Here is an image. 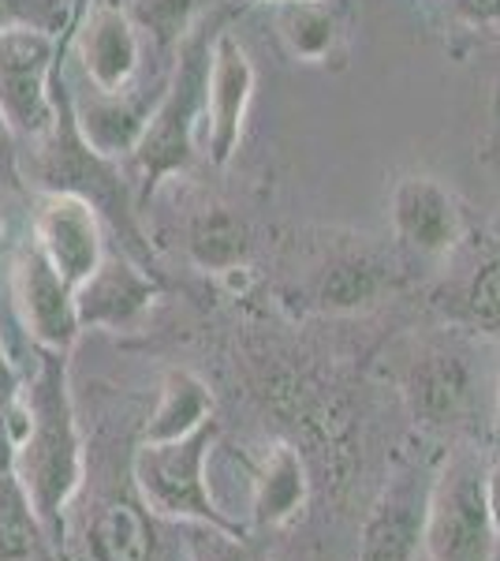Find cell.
<instances>
[{
  "instance_id": "cell-1",
  "label": "cell",
  "mask_w": 500,
  "mask_h": 561,
  "mask_svg": "<svg viewBox=\"0 0 500 561\" xmlns=\"http://www.w3.org/2000/svg\"><path fill=\"white\" fill-rule=\"evenodd\" d=\"M497 539L489 465L478 454L449 457L426 497V561H493Z\"/></svg>"
},
{
  "instance_id": "cell-2",
  "label": "cell",
  "mask_w": 500,
  "mask_h": 561,
  "mask_svg": "<svg viewBox=\"0 0 500 561\" xmlns=\"http://www.w3.org/2000/svg\"><path fill=\"white\" fill-rule=\"evenodd\" d=\"M209 446H213L209 423L179 442H147L135 460V479H139L147 505L161 517L217 524V528L232 531V524L221 517L213 494H209Z\"/></svg>"
},
{
  "instance_id": "cell-3",
  "label": "cell",
  "mask_w": 500,
  "mask_h": 561,
  "mask_svg": "<svg viewBox=\"0 0 500 561\" xmlns=\"http://www.w3.org/2000/svg\"><path fill=\"white\" fill-rule=\"evenodd\" d=\"M83 476V457H79V438L71 427V412L63 401V382L57 370H49L38 397V420H31L26 434V494L34 510L45 520H57L63 502L79 486Z\"/></svg>"
},
{
  "instance_id": "cell-4",
  "label": "cell",
  "mask_w": 500,
  "mask_h": 561,
  "mask_svg": "<svg viewBox=\"0 0 500 561\" xmlns=\"http://www.w3.org/2000/svg\"><path fill=\"white\" fill-rule=\"evenodd\" d=\"M209 87V60H202V49H190L179 65V79L176 87L168 90V98L161 102L158 113L150 116L147 131L139 139V161L147 169L150 184L161 173H172L187 161L190 153V124H195V113L202 108V94Z\"/></svg>"
},
{
  "instance_id": "cell-5",
  "label": "cell",
  "mask_w": 500,
  "mask_h": 561,
  "mask_svg": "<svg viewBox=\"0 0 500 561\" xmlns=\"http://www.w3.org/2000/svg\"><path fill=\"white\" fill-rule=\"evenodd\" d=\"M426 497H430V486L422 479H393V486L381 494V502L367 520L359 561H418L426 528Z\"/></svg>"
},
{
  "instance_id": "cell-6",
  "label": "cell",
  "mask_w": 500,
  "mask_h": 561,
  "mask_svg": "<svg viewBox=\"0 0 500 561\" xmlns=\"http://www.w3.org/2000/svg\"><path fill=\"white\" fill-rule=\"evenodd\" d=\"M254 90V71L247 53L232 38H221L209 60V87H206V113H209V150L213 161L224 165L240 147L243 116Z\"/></svg>"
},
{
  "instance_id": "cell-7",
  "label": "cell",
  "mask_w": 500,
  "mask_h": 561,
  "mask_svg": "<svg viewBox=\"0 0 500 561\" xmlns=\"http://www.w3.org/2000/svg\"><path fill=\"white\" fill-rule=\"evenodd\" d=\"M42 248L45 259L53 262V270L68 280L71 288H79L86 277L97 274V225L94 210L75 195H57L45 203L42 210Z\"/></svg>"
},
{
  "instance_id": "cell-8",
  "label": "cell",
  "mask_w": 500,
  "mask_h": 561,
  "mask_svg": "<svg viewBox=\"0 0 500 561\" xmlns=\"http://www.w3.org/2000/svg\"><path fill=\"white\" fill-rule=\"evenodd\" d=\"M26 319L34 322V333L42 341L57 348L75 337L79 311L71 304V285L45 255H31L26 262Z\"/></svg>"
},
{
  "instance_id": "cell-9",
  "label": "cell",
  "mask_w": 500,
  "mask_h": 561,
  "mask_svg": "<svg viewBox=\"0 0 500 561\" xmlns=\"http://www.w3.org/2000/svg\"><path fill=\"white\" fill-rule=\"evenodd\" d=\"M83 57L86 71L102 90H120L131 79L135 65H139V38H135L127 15H120L116 8L94 15V23L86 26L83 38Z\"/></svg>"
},
{
  "instance_id": "cell-10",
  "label": "cell",
  "mask_w": 500,
  "mask_h": 561,
  "mask_svg": "<svg viewBox=\"0 0 500 561\" xmlns=\"http://www.w3.org/2000/svg\"><path fill=\"white\" fill-rule=\"evenodd\" d=\"M97 270H102V274L83 280V296H79V304H75L79 319L120 325L131 319L135 311H142V304L150 300L147 280H139L127 266H97Z\"/></svg>"
},
{
  "instance_id": "cell-11",
  "label": "cell",
  "mask_w": 500,
  "mask_h": 561,
  "mask_svg": "<svg viewBox=\"0 0 500 561\" xmlns=\"http://www.w3.org/2000/svg\"><path fill=\"white\" fill-rule=\"evenodd\" d=\"M209 412H213V397L209 389L190 378L187 370H176L165 386V397H161V409L150 420L147 427V442H179L187 434H195L198 427L209 423Z\"/></svg>"
},
{
  "instance_id": "cell-12",
  "label": "cell",
  "mask_w": 500,
  "mask_h": 561,
  "mask_svg": "<svg viewBox=\"0 0 500 561\" xmlns=\"http://www.w3.org/2000/svg\"><path fill=\"white\" fill-rule=\"evenodd\" d=\"M303 465H299V457L288 446H277L266 460V468L254 479V513H258L261 524H280L303 505Z\"/></svg>"
},
{
  "instance_id": "cell-13",
  "label": "cell",
  "mask_w": 500,
  "mask_h": 561,
  "mask_svg": "<svg viewBox=\"0 0 500 561\" xmlns=\"http://www.w3.org/2000/svg\"><path fill=\"white\" fill-rule=\"evenodd\" d=\"M399 225L422 251H441L444 243H452V229H456L449 198L418 180L399 192Z\"/></svg>"
},
{
  "instance_id": "cell-14",
  "label": "cell",
  "mask_w": 500,
  "mask_h": 561,
  "mask_svg": "<svg viewBox=\"0 0 500 561\" xmlns=\"http://www.w3.org/2000/svg\"><path fill=\"white\" fill-rule=\"evenodd\" d=\"M280 26H284V38H288V45H292L295 57L322 60L325 53H329V45H333V20H329V12H325V8L303 4V0H299L292 12L280 20Z\"/></svg>"
},
{
  "instance_id": "cell-15",
  "label": "cell",
  "mask_w": 500,
  "mask_h": 561,
  "mask_svg": "<svg viewBox=\"0 0 500 561\" xmlns=\"http://www.w3.org/2000/svg\"><path fill=\"white\" fill-rule=\"evenodd\" d=\"M105 554L113 561H147V524L131 510H113L97 528Z\"/></svg>"
},
{
  "instance_id": "cell-16",
  "label": "cell",
  "mask_w": 500,
  "mask_h": 561,
  "mask_svg": "<svg viewBox=\"0 0 500 561\" xmlns=\"http://www.w3.org/2000/svg\"><path fill=\"white\" fill-rule=\"evenodd\" d=\"M190 561H247V554H243V547L229 528L198 524L190 531Z\"/></svg>"
},
{
  "instance_id": "cell-17",
  "label": "cell",
  "mask_w": 500,
  "mask_h": 561,
  "mask_svg": "<svg viewBox=\"0 0 500 561\" xmlns=\"http://www.w3.org/2000/svg\"><path fill=\"white\" fill-rule=\"evenodd\" d=\"M475 311L486 322H500V270L475 288Z\"/></svg>"
},
{
  "instance_id": "cell-18",
  "label": "cell",
  "mask_w": 500,
  "mask_h": 561,
  "mask_svg": "<svg viewBox=\"0 0 500 561\" xmlns=\"http://www.w3.org/2000/svg\"><path fill=\"white\" fill-rule=\"evenodd\" d=\"M489 510H493V524H497V536H500V460L489 468Z\"/></svg>"
},
{
  "instance_id": "cell-19",
  "label": "cell",
  "mask_w": 500,
  "mask_h": 561,
  "mask_svg": "<svg viewBox=\"0 0 500 561\" xmlns=\"http://www.w3.org/2000/svg\"><path fill=\"white\" fill-rule=\"evenodd\" d=\"M497 434H500V420H497Z\"/></svg>"
}]
</instances>
